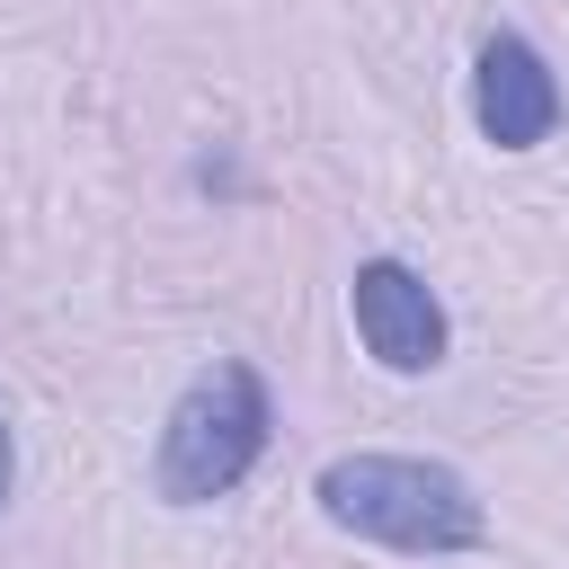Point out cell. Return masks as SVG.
I'll use <instances>...</instances> for the list:
<instances>
[{"label": "cell", "instance_id": "6da1fadb", "mask_svg": "<svg viewBox=\"0 0 569 569\" xmlns=\"http://www.w3.org/2000/svg\"><path fill=\"white\" fill-rule=\"evenodd\" d=\"M311 498L338 533L409 551V560H445V551L489 542V507L471 498V480L453 462H427V453H338L311 480Z\"/></svg>", "mask_w": 569, "mask_h": 569}, {"label": "cell", "instance_id": "277c9868", "mask_svg": "<svg viewBox=\"0 0 569 569\" xmlns=\"http://www.w3.org/2000/svg\"><path fill=\"white\" fill-rule=\"evenodd\" d=\"M560 80H551V62L516 36V27H498V36H480V53H471V124L498 142V151H533V142H551L560 133Z\"/></svg>", "mask_w": 569, "mask_h": 569}, {"label": "cell", "instance_id": "7a4b0ae2", "mask_svg": "<svg viewBox=\"0 0 569 569\" xmlns=\"http://www.w3.org/2000/svg\"><path fill=\"white\" fill-rule=\"evenodd\" d=\"M267 436H276V400H267L258 365L213 356V365L169 400V418H160L151 489H160L169 507H213V498H231V489L258 471Z\"/></svg>", "mask_w": 569, "mask_h": 569}, {"label": "cell", "instance_id": "3957f363", "mask_svg": "<svg viewBox=\"0 0 569 569\" xmlns=\"http://www.w3.org/2000/svg\"><path fill=\"white\" fill-rule=\"evenodd\" d=\"M347 311H356V338L382 373H436L453 347V320L409 258H365L347 276Z\"/></svg>", "mask_w": 569, "mask_h": 569}, {"label": "cell", "instance_id": "5b68a950", "mask_svg": "<svg viewBox=\"0 0 569 569\" xmlns=\"http://www.w3.org/2000/svg\"><path fill=\"white\" fill-rule=\"evenodd\" d=\"M9 480H18V436H9V409H0V507H9Z\"/></svg>", "mask_w": 569, "mask_h": 569}]
</instances>
